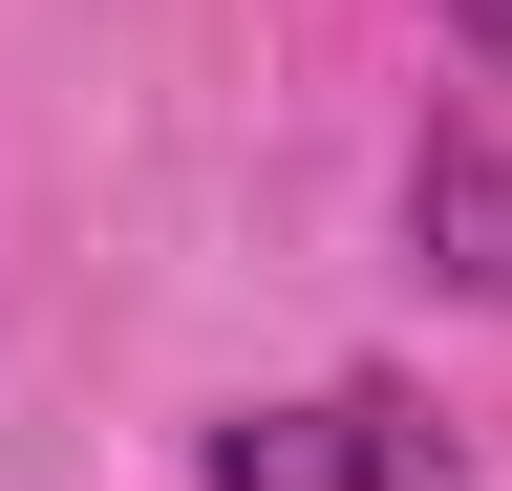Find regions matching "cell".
Listing matches in <instances>:
<instances>
[{
    "label": "cell",
    "instance_id": "cell-1",
    "mask_svg": "<svg viewBox=\"0 0 512 491\" xmlns=\"http://www.w3.org/2000/svg\"><path fill=\"white\" fill-rule=\"evenodd\" d=\"M214 491H448V449H427L406 406L320 385V406H256V427H214Z\"/></svg>",
    "mask_w": 512,
    "mask_h": 491
},
{
    "label": "cell",
    "instance_id": "cell-2",
    "mask_svg": "<svg viewBox=\"0 0 512 491\" xmlns=\"http://www.w3.org/2000/svg\"><path fill=\"white\" fill-rule=\"evenodd\" d=\"M406 235H427L448 299H512V150H491V129H427V150H406Z\"/></svg>",
    "mask_w": 512,
    "mask_h": 491
},
{
    "label": "cell",
    "instance_id": "cell-3",
    "mask_svg": "<svg viewBox=\"0 0 512 491\" xmlns=\"http://www.w3.org/2000/svg\"><path fill=\"white\" fill-rule=\"evenodd\" d=\"M448 22H470V43H491V65H512V0H448Z\"/></svg>",
    "mask_w": 512,
    "mask_h": 491
}]
</instances>
